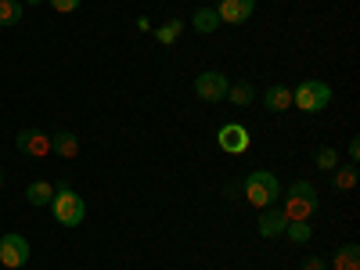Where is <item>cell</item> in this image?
Instances as JSON below:
<instances>
[{
  "label": "cell",
  "instance_id": "6da1fadb",
  "mask_svg": "<svg viewBox=\"0 0 360 270\" xmlns=\"http://www.w3.org/2000/svg\"><path fill=\"white\" fill-rule=\"evenodd\" d=\"M317 205H321V198H317L314 184H307V180H295V184L285 191L281 213H285V220H310V217L317 213Z\"/></svg>",
  "mask_w": 360,
  "mask_h": 270
},
{
  "label": "cell",
  "instance_id": "7a4b0ae2",
  "mask_svg": "<svg viewBox=\"0 0 360 270\" xmlns=\"http://www.w3.org/2000/svg\"><path fill=\"white\" fill-rule=\"evenodd\" d=\"M51 209H54V220L62 224V227H79V224H83V217H86L83 198H79L69 184H58V188H54Z\"/></svg>",
  "mask_w": 360,
  "mask_h": 270
},
{
  "label": "cell",
  "instance_id": "3957f363",
  "mask_svg": "<svg viewBox=\"0 0 360 270\" xmlns=\"http://www.w3.org/2000/svg\"><path fill=\"white\" fill-rule=\"evenodd\" d=\"M242 191H245V198H249L252 205H259V209L274 205V202L281 198V184H278V176L270 173V169H256V173H249V176H245V184H242Z\"/></svg>",
  "mask_w": 360,
  "mask_h": 270
},
{
  "label": "cell",
  "instance_id": "277c9868",
  "mask_svg": "<svg viewBox=\"0 0 360 270\" xmlns=\"http://www.w3.org/2000/svg\"><path fill=\"white\" fill-rule=\"evenodd\" d=\"M328 101H332V86L321 83V79H303V83L292 90V105L310 112V115L321 112V108H328Z\"/></svg>",
  "mask_w": 360,
  "mask_h": 270
},
{
  "label": "cell",
  "instance_id": "5b68a950",
  "mask_svg": "<svg viewBox=\"0 0 360 270\" xmlns=\"http://www.w3.org/2000/svg\"><path fill=\"white\" fill-rule=\"evenodd\" d=\"M0 263H4L8 270H18V266H25L29 263V242L22 234H4L0 238Z\"/></svg>",
  "mask_w": 360,
  "mask_h": 270
},
{
  "label": "cell",
  "instance_id": "8992f818",
  "mask_svg": "<svg viewBox=\"0 0 360 270\" xmlns=\"http://www.w3.org/2000/svg\"><path fill=\"white\" fill-rule=\"evenodd\" d=\"M227 86H231V79L224 76V72H202L198 79H195V94L202 98V101H224L227 98Z\"/></svg>",
  "mask_w": 360,
  "mask_h": 270
},
{
  "label": "cell",
  "instance_id": "52a82bcc",
  "mask_svg": "<svg viewBox=\"0 0 360 270\" xmlns=\"http://www.w3.org/2000/svg\"><path fill=\"white\" fill-rule=\"evenodd\" d=\"M249 130L242 127V123H224L220 127V134H217V144L224 148L227 155H242V152H249Z\"/></svg>",
  "mask_w": 360,
  "mask_h": 270
},
{
  "label": "cell",
  "instance_id": "ba28073f",
  "mask_svg": "<svg viewBox=\"0 0 360 270\" xmlns=\"http://www.w3.org/2000/svg\"><path fill=\"white\" fill-rule=\"evenodd\" d=\"M15 148L22 155H29V159H44V155H51V134H44V130H22L15 137Z\"/></svg>",
  "mask_w": 360,
  "mask_h": 270
},
{
  "label": "cell",
  "instance_id": "9c48e42d",
  "mask_svg": "<svg viewBox=\"0 0 360 270\" xmlns=\"http://www.w3.org/2000/svg\"><path fill=\"white\" fill-rule=\"evenodd\" d=\"M252 11H256V0H224V4L217 8L220 22H227V25H242V22H249Z\"/></svg>",
  "mask_w": 360,
  "mask_h": 270
},
{
  "label": "cell",
  "instance_id": "30bf717a",
  "mask_svg": "<svg viewBox=\"0 0 360 270\" xmlns=\"http://www.w3.org/2000/svg\"><path fill=\"white\" fill-rule=\"evenodd\" d=\"M285 213L281 209H274V205H266L263 209V217H259V234L263 238H278V234H285Z\"/></svg>",
  "mask_w": 360,
  "mask_h": 270
},
{
  "label": "cell",
  "instance_id": "8fae6325",
  "mask_svg": "<svg viewBox=\"0 0 360 270\" xmlns=\"http://www.w3.org/2000/svg\"><path fill=\"white\" fill-rule=\"evenodd\" d=\"M51 152H54V155H62V159H76V155H79V141H76V134L58 130V134L51 137Z\"/></svg>",
  "mask_w": 360,
  "mask_h": 270
},
{
  "label": "cell",
  "instance_id": "7c38bea8",
  "mask_svg": "<svg viewBox=\"0 0 360 270\" xmlns=\"http://www.w3.org/2000/svg\"><path fill=\"white\" fill-rule=\"evenodd\" d=\"M263 105H266V112H285L288 105H292V90L288 86H266V94H263Z\"/></svg>",
  "mask_w": 360,
  "mask_h": 270
},
{
  "label": "cell",
  "instance_id": "4fadbf2b",
  "mask_svg": "<svg viewBox=\"0 0 360 270\" xmlns=\"http://www.w3.org/2000/svg\"><path fill=\"white\" fill-rule=\"evenodd\" d=\"M25 198L33 202V205H51V198H54L51 180H33V184L25 188Z\"/></svg>",
  "mask_w": 360,
  "mask_h": 270
},
{
  "label": "cell",
  "instance_id": "5bb4252c",
  "mask_svg": "<svg viewBox=\"0 0 360 270\" xmlns=\"http://www.w3.org/2000/svg\"><path fill=\"white\" fill-rule=\"evenodd\" d=\"M332 263H335V270H360V245H353V242L342 245Z\"/></svg>",
  "mask_w": 360,
  "mask_h": 270
},
{
  "label": "cell",
  "instance_id": "9a60e30c",
  "mask_svg": "<svg viewBox=\"0 0 360 270\" xmlns=\"http://www.w3.org/2000/svg\"><path fill=\"white\" fill-rule=\"evenodd\" d=\"M332 188H335V191L356 188V166H339V169H332Z\"/></svg>",
  "mask_w": 360,
  "mask_h": 270
},
{
  "label": "cell",
  "instance_id": "2e32d148",
  "mask_svg": "<svg viewBox=\"0 0 360 270\" xmlns=\"http://www.w3.org/2000/svg\"><path fill=\"white\" fill-rule=\"evenodd\" d=\"M180 33H184V22H180V18H169L166 25H159V29H155V40L169 47V44H176V40H180Z\"/></svg>",
  "mask_w": 360,
  "mask_h": 270
},
{
  "label": "cell",
  "instance_id": "e0dca14e",
  "mask_svg": "<svg viewBox=\"0 0 360 270\" xmlns=\"http://www.w3.org/2000/svg\"><path fill=\"white\" fill-rule=\"evenodd\" d=\"M217 25H220L217 8H202V11H195V33H213Z\"/></svg>",
  "mask_w": 360,
  "mask_h": 270
},
{
  "label": "cell",
  "instance_id": "ac0fdd59",
  "mask_svg": "<svg viewBox=\"0 0 360 270\" xmlns=\"http://www.w3.org/2000/svg\"><path fill=\"white\" fill-rule=\"evenodd\" d=\"M285 234L292 238L295 245H303V242H310L314 227H310V220H288V224H285Z\"/></svg>",
  "mask_w": 360,
  "mask_h": 270
},
{
  "label": "cell",
  "instance_id": "d6986e66",
  "mask_svg": "<svg viewBox=\"0 0 360 270\" xmlns=\"http://www.w3.org/2000/svg\"><path fill=\"white\" fill-rule=\"evenodd\" d=\"M252 94H256V90H252V83H231V86H227V98H231L238 108L252 105Z\"/></svg>",
  "mask_w": 360,
  "mask_h": 270
},
{
  "label": "cell",
  "instance_id": "ffe728a7",
  "mask_svg": "<svg viewBox=\"0 0 360 270\" xmlns=\"http://www.w3.org/2000/svg\"><path fill=\"white\" fill-rule=\"evenodd\" d=\"M22 22V0H0V25Z\"/></svg>",
  "mask_w": 360,
  "mask_h": 270
},
{
  "label": "cell",
  "instance_id": "44dd1931",
  "mask_svg": "<svg viewBox=\"0 0 360 270\" xmlns=\"http://www.w3.org/2000/svg\"><path fill=\"white\" fill-rule=\"evenodd\" d=\"M317 166L332 173L339 166V152H335V148H321V152H317Z\"/></svg>",
  "mask_w": 360,
  "mask_h": 270
},
{
  "label": "cell",
  "instance_id": "7402d4cb",
  "mask_svg": "<svg viewBox=\"0 0 360 270\" xmlns=\"http://www.w3.org/2000/svg\"><path fill=\"white\" fill-rule=\"evenodd\" d=\"M51 8H54V11H62V15H69V11L79 8V0H51Z\"/></svg>",
  "mask_w": 360,
  "mask_h": 270
},
{
  "label": "cell",
  "instance_id": "603a6c76",
  "mask_svg": "<svg viewBox=\"0 0 360 270\" xmlns=\"http://www.w3.org/2000/svg\"><path fill=\"white\" fill-rule=\"evenodd\" d=\"M303 270H324V259L310 256V259H303Z\"/></svg>",
  "mask_w": 360,
  "mask_h": 270
},
{
  "label": "cell",
  "instance_id": "cb8c5ba5",
  "mask_svg": "<svg viewBox=\"0 0 360 270\" xmlns=\"http://www.w3.org/2000/svg\"><path fill=\"white\" fill-rule=\"evenodd\" d=\"M356 159H360V141L353 137V141H349V162L356 166Z\"/></svg>",
  "mask_w": 360,
  "mask_h": 270
},
{
  "label": "cell",
  "instance_id": "d4e9b609",
  "mask_svg": "<svg viewBox=\"0 0 360 270\" xmlns=\"http://www.w3.org/2000/svg\"><path fill=\"white\" fill-rule=\"evenodd\" d=\"M25 4H44V0H25Z\"/></svg>",
  "mask_w": 360,
  "mask_h": 270
},
{
  "label": "cell",
  "instance_id": "484cf974",
  "mask_svg": "<svg viewBox=\"0 0 360 270\" xmlns=\"http://www.w3.org/2000/svg\"><path fill=\"white\" fill-rule=\"evenodd\" d=\"M0 188H4V169H0Z\"/></svg>",
  "mask_w": 360,
  "mask_h": 270
}]
</instances>
